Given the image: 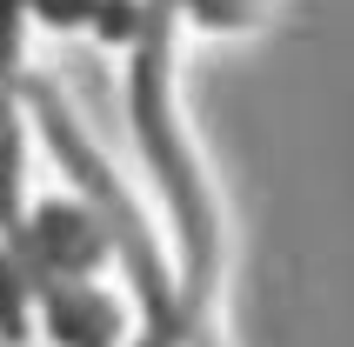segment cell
<instances>
[{
	"label": "cell",
	"instance_id": "3957f363",
	"mask_svg": "<svg viewBox=\"0 0 354 347\" xmlns=\"http://www.w3.org/2000/svg\"><path fill=\"white\" fill-rule=\"evenodd\" d=\"M20 7L40 27H94V40L107 47H134L154 20V0H20Z\"/></svg>",
	"mask_w": 354,
	"mask_h": 347
},
{
	"label": "cell",
	"instance_id": "ba28073f",
	"mask_svg": "<svg viewBox=\"0 0 354 347\" xmlns=\"http://www.w3.org/2000/svg\"><path fill=\"white\" fill-rule=\"evenodd\" d=\"M120 347H174V341H160V334H134V341H120Z\"/></svg>",
	"mask_w": 354,
	"mask_h": 347
},
{
	"label": "cell",
	"instance_id": "7a4b0ae2",
	"mask_svg": "<svg viewBox=\"0 0 354 347\" xmlns=\"http://www.w3.org/2000/svg\"><path fill=\"white\" fill-rule=\"evenodd\" d=\"M34 328L54 347H120L134 341V301L107 281H47L34 294Z\"/></svg>",
	"mask_w": 354,
	"mask_h": 347
},
{
	"label": "cell",
	"instance_id": "277c9868",
	"mask_svg": "<svg viewBox=\"0 0 354 347\" xmlns=\"http://www.w3.org/2000/svg\"><path fill=\"white\" fill-rule=\"evenodd\" d=\"M20 221H27V127L14 114L0 127V241H14Z\"/></svg>",
	"mask_w": 354,
	"mask_h": 347
},
{
	"label": "cell",
	"instance_id": "8992f818",
	"mask_svg": "<svg viewBox=\"0 0 354 347\" xmlns=\"http://www.w3.org/2000/svg\"><path fill=\"white\" fill-rule=\"evenodd\" d=\"M27 334H34V281L20 268V254L0 241V341L20 347Z\"/></svg>",
	"mask_w": 354,
	"mask_h": 347
},
{
	"label": "cell",
	"instance_id": "5b68a950",
	"mask_svg": "<svg viewBox=\"0 0 354 347\" xmlns=\"http://www.w3.org/2000/svg\"><path fill=\"white\" fill-rule=\"evenodd\" d=\"M274 14V0H174V20H187L194 34H254Z\"/></svg>",
	"mask_w": 354,
	"mask_h": 347
},
{
	"label": "cell",
	"instance_id": "6da1fadb",
	"mask_svg": "<svg viewBox=\"0 0 354 347\" xmlns=\"http://www.w3.org/2000/svg\"><path fill=\"white\" fill-rule=\"evenodd\" d=\"M7 247L20 254V268L34 281V294L47 281H94L107 261H120L114 227L94 200L80 194H54V200H27V221L14 227Z\"/></svg>",
	"mask_w": 354,
	"mask_h": 347
},
{
	"label": "cell",
	"instance_id": "52a82bcc",
	"mask_svg": "<svg viewBox=\"0 0 354 347\" xmlns=\"http://www.w3.org/2000/svg\"><path fill=\"white\" fill-rule=\"evenodd\" d=\"M20 114V60H0V127Z\"/></svg>",
	"mask_w": 354,
	"mask_h": 347
}]
</instances>
